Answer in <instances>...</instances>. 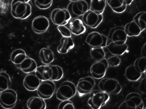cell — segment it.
I'll use <instances>...</instances> for the list:
<instances>
[{"instance_id":"cell-30","label":"cell","mask_w":146,"mask_h":109,"mask_svg":"<svg viewBox=\"0 0 146 109\" xmlns=\"http://www.w3.org/2000/svg\"><path fill=\"white\" fill-rule=\"evenodd\" d=\"M146 13L145 11L137 13L133 18V20L139 27L142 31L146 28Z\"/></svg>"},{"instance_id":"cell-27","label":"cell","mask_w":146,"mask_h":109,"mask_svg":"<svg viewBox=\"0 0 146 109\" xmlns=\"http://www.w3.org/2000/svg\"><path fill=\"white\" fill-rule=\"evenodd\" d=\"M106 5V0H91L90 10L97 14H102Z\"/></svg>"},{"instance_id":"cell-17","label":"cell","mask_w":146,"mask_h":109,"mask_svg":"<svg viewBox=\"0 0 146 109\" xmlns=\"http://www.w3.org/2000/svg\"><path fill=\"white\" fill-rule=\"evenodd\" d=\"M64 75L63 70L57 65H47L46 76L48 80L56 81L60 80Z\"/></svg>"},{"instance_id":"cell-4","label":"cell","mask_w":146,"mask_h":109,"mask_svg":"<svg viewBox=\"0 0 146 109\" xmlns=\"http://www.w3.org/2000/svg\"><path fill=\"white\" fill-rule=\"evenodd\" d=\"M89 93L87 103L92 109H100L106 104L110 98L109 94L100 90H93Z\"/></svg>"},{"instance_id":"cell-10","label":"cell","mask_w":146,"mask_h":109,"mask_svg":"<svg viewBox=\"0 0 146 109\" xmlns=\"http://www.w3.org/2000/svg\"><path fill=\"white\" fill-rule=\"evenodd\" d=\"M51 20L56 25H65L71 19L70 15L67 9L56 8L53 10L50 14Z\"/></svg>"},{"instance_id":"cell-9","label":"cell","mask_w":146,"mask_h":109,"mask_svg":"<svg viewBox=\"0 0 146 109\" xmlns=\"http://www.w3.org/2000/svg\"><path fill=\"white\" fill-rule=\"evenodd\" d=\"M56 89L53 81L50 80L42 81L36 89L38 96L44 100L50 98L53 96Z\"/></svg>"},{"instance_id":"cell-36","label":"cell","mask_w":146,"mask_h":109,"mask_svg":"<svg viewBox=\"0 0 146 109\" xmlns=\"http://www.w3.org/2000/svg\"><path fill=\"white\" fill-rule=\"evenodd\" d=\"M146 77L142 78L141 80L139 85V89L141 92L146 93Z\"/></svg>"},{"instance_id":"cell-40","label":"cell","mask_w":146,"mask_h":109,"mask_svg":"<svg viewBox=\"0 0 146 109\" xmlns=\"http://www.w3.org/2000/svg\"><path fill=\"white\" fill-rule=\"evenodd\" d=\"M69 0L70 1H77L78 0Z\"/></svg>"},{"instance_id":"cell-14","label":"cell","mask_w":146,"mask_h":109,"mask_svg":"<svg viewBox=\"0 0 146 109\" xmlns=\"http://www.w3.org/2000/svg\"><path fill=\"white\" fill-rule=\"evenodd\" d=\"M107 38L97 32H92L87 36L85 42L92 47H106Z\"/></svg>"},{"instance_id":"cell-32","label":"cell","mask_w":146,"mask_h":109,"mask_svg":"<svg viewBox=\"0 0 146 109\" xmlns=\"http://www.w3.org/2000/svg\"><path fill=\"white\" fill-rule=\"evenodd\" d=\"M34 6L40 9H46L52 5L53 0H30Z\"/></svg>"},{"instance_id":"cell-34","label":"cell","mask_w":146,"mask_h":109,"mask_svg":"<svg viewBox=\"0 0 146 109\" xmlns=\"http://www.w3.org/2000/svg\"><path fill=\"white\" fill-rule=\"evenodd\" d=\"M57 28L61 35L64 37H71L72 33L70 30L65 25H59Z\"/></svg>"},{"instance_id":"cell-7","label":"cell","mask_w":146,"mask_h":109,"mask_svg":"<svg viewBox=\"0 0 146 109\" xmlns=\"http://www.w3.org/2000/svg\"><path fill=\"white\" fill-rule=\"evenodd\" d=\"M144 105L140 95L136 92L128 94L125 100L119 107V109H143Z\"/></svg>"},{"instance_id":"cell-24","label":"cell","mask_w":146,"mask_h":109,"mask_svg":"<svg viewBox=\"0 0 146 109\" xmlns=\"http://www.w3.org/2000/svg\"><path fill=\"white\" fill-rule=\"evenodd\" d=\"M124 29L127 36L129 37L138 36L142 32L140 28L134 20L127 23Z\"/></svg>"},{"instance_id":"cell-11","label":"cell","mask_w":146,"mask_h":109,"mask_svg":"<svg viewBox=\"0 0 146 109\" xmlns=\"http://www.w3.org/2000/svg\"><path fill=\"white\" fill-rule=\"evenodd\" d=\"M107 40L112 42L117 45H121L126 43L127 36L125 31L124 27L116 26L110 30Z\"/></svg>"},{"instance_id":"cell-38","label":"cell","mask_w":146,"mask_h":109,"mask_svg":"<svg viewBox=\"0 0 146 109\" xmlns=\"http://www.w3.org/2000/svg\"><path fill=\"white\" fill-rule=\"evenodd\" d=\"M125 1L126 5H129L131 4L132 2L134 0H124Z\"/></svg>"},{"instance_id":"cell-19","label":"cell","mask_w":146,"mask_h":109,"mask_svg":"<svg viewBox=\"0 0 146 109\" xmlns=\"http://www.w3.org/2000/svg\"><path fill=\"white\" fill-rule=\"evenodd\" d=\"M60 44L57 49L58 52L60 54H65L73 49L74 43L71 37H62L60 40Z\"/></svg>"},{"instance_id":"cell-33","label":"cell","mask_w":146,"mask_h":109,"mask_svg":"<svg viewBox=\"0 0 146 109\" xmlns=\"http://www.w3.org/2000/svg\"><path fill=\"white\" fill-rule=\"evenodd\" d=\"M107 60L109 66L113 67L119 66L121 62L120 58L117 55L110 56Z\"/></svg>"},{"instance_id":"cell-18","label":"cell","mask_w":146,"mask_h":109,"mask_svg":"<svg viewBox=\"0 0 146 109\" xmlns=\"http://www.w3.org/2000/svg\"><path fill=\"white\" fill-rule=\"evenodd\" d=\"M41 81L35 74L30 73L24 78L23 84L28 91H34L36 90Z\"/></svg>"},{"instance_id":"cell-15","label":"cell","mask_w":146,"mask_h":109,"mask_svg":"<svg viewBox=\"0 0 146 109\" xmlns=\"http://www.w3.org/2000/svg\"><path fill=\"white\" fill-rule=\"evenodd\" d=\"M83 22L87 26L91 28H96L102 22V14H97L90 9L82 15Z\"/></svg>"},{"instance_id":"cell-31","label":"cell","mask_w":146,"mask_h":109,"mask_svg":"<svg viewBox=\"0 0 146 109\" xmlns=\"http://www.w3.org/2000/svg\"><path fill=\"white\" fill-rule=\"evenodd\" d=\"M133 65L136 69L142 73H145L146 69V57L138 58L135 60Z\"/></svg>"},{"instance_id":"cell-21","label":"cell","mask_w":146,"mask_h":109,"mask_svg":"<svg viewBox=\"0 0 146 109\" xmlns=\"http://www.w3.org/2000/svg\"><path fill=\"white\" fill-rule=\"evenodd\" d=\"M27 106L29 109H45L46 108L44 100L38 96L29 98L27 101Z\"/></svg>"},{"instance_id":"cell-6","label":"cell","mask_w":146,"mask_h":109,"mask_svg":"<svg viewBox=\"0 0 146 109\" xmlns=\"http://www.w3.org/2000/svg\"><path fill=\"white\" fill-rule=\"evenodd\" d=\"M100 90L108 94H117L122 90V87L117 79L109 77L102 79L98 84Z\"/></svg>"},{"instance_id":"cell-12","label":"cell","mask_w":146,"mask_h":109,"mask_svg":"<svg viewBox=\"0 0 146 109\" xmlns=\"http://www.w3.org/2000/svg\"><path fill=\"white\" fill-rule=\"evenodd\" d=\"M95 85V81L92 77L88 76L78 80L76 87V91L80 96L89 93Z\"/></svg>"},{"instance_id":"cell-35","label":"cell","mask_w":146,"mask_h":109,"mask_svg":"<svg viewBox=\"0 0 146 109\" xmlns=\"http://www.w3.org/2000/svg\"><path fill=\"white\" fill-rule=\"evenodd\" d=\"M58 109H74V104L72 101L69 100L62 101L59 104Z\"/></svg>"},{"instance_id":"cell-20","label":"cell","mask_w":146,"mask_h":109,"mask_svg":"<svg viewBox=\"0 0 146 109\" xmlns=\"http://www.w3.org/2000/svg\"><path fill=\"white\" fill-rule=\"evenodd\" d=\"M106 47L112 54L114 55H121L126 51L128 46L126 43L121 45H117L107 39Z\"/></svg>"},{"instance_id":"cell-28","label":"cell","mask_w":146,"mask_h":109,"mask_svg":"<svg viewBox=\"0 0 146 109\" xmlns=\"http://www.w3.org/2000/svg\"><path fill=\"white\" fill-rule=\"evenodd\" d=\"M11 85L9 75L5 71L0 72V92L9 89Z\"/></svg>"},{"instance_id":"cell-39","label":"cell","mask_w":146,"mask_h":109,"mask_svg":"<svg viewBox=\"0 0 146 109\" xmlns=\"http://www.w3.org/2000/svg\"><path fill=\"white\" fill-rule=\"evenodd\" d=\"M26 2L28 3L30 0H23Z\"/></svg>"},{"instance_id":"cell-22","label":"cell","mask_w":146,"mask_h":109,"mask_svg":"<svg viewBox=\"0 0 146 109\" xmlns=\"http://www.w3.org/2000/svg\"><path fill=\"white\" fill-rule=\"evenodd\" d=\"M39 57L41 62L45 65H48L54 60V55L50 49L43 48L41 49L39 53Z\"/></svg>"},{"instance_id":"cell-16","label":"cell","mask_w":146,"mask_h":109,"mask_svg":"<svg viewBox=\"0 0 146 109\" xmlns=\"http://www.w3.org/2000/svg\"><path fill=\"white\" fill-rule=\"evenodd\" d=\"M50 25L48 18L44 16H38L35 17L32 23L33 30L37 34H41L46 32Z\"/></svg>"},{"instance_id":"cell-37","label":"cell","mask_w":146,"mask_h":109,"mask_svg":"<svg viewBox=\"0 0 146 109\" xmlns=\"http://www.w3.org/2000/svg\"><path fill=\"white\" fill-rule=\"evenodd\" d=\"M146 43L145 42L142 46L141 50V53L143 57H146Z\"/></svg>"},{"instance_id":"cell-26","label":"cell","mask_w":146,"mask_h":109,"mask_svg":"<svg viewBox=\"0 0 146 109\" xmlns=\"http://www.w3.org/2000/svg\"><path fill=\"white\" fill-rule=\"evenodd\" d=\"M141 75V73L136 69L133 65L128 66L125 70V76L126 79L129 81H137L140 78Z\"/></svg>"},{"instance_id":"cell-23","label":"cell","mask_w":146,"mask_h":109,"mask_svg":"<svg viewBox=\"0 0 146 109\" xmlns=\"http://www.w3.org/2000/svg\"><path fill=\"white\" fill-rule=\"evenodd\" d=\"M70 26L71 33L76 35L83 34L86 30L83 21L78 18L75 19L70 22Z\"/></svg>"},{"instance_id":"cell-5","label":"cell","mask_w":146,"mask_h":109,"mask_svg":"<svg viewBox=\"0 0 146 109\" xmlns=\"http://www.w3.org/2000/svg\"><path fill=\"white\" fill-rule=\"evenodd\" d=\"M76 92V86L72 82L64 81L60 84L56 90V98L61 101L69 100L75 96Z\"/></svg>"},{"instance_id":"cell-1","label":"cell","mask_w":146,"mask_h":109,"mask_svg":"<svg viewBox=\"0 0 146 109\" xmlns=\"http://www.w3.org/2000/svg\"><path fill=\"white\" fill-rule=\"evenodd\" d=\"M11 61L23 72L29 73L35 71L37 67L35 61L27 55L23 50H14L10 56Z\"/></svg>"},{"instance_id":"cell-8","label":"cell","mask_w":146,"mask_h":109,"mask_svg":"<svg viewBox=\"0 0 146 109\" xmlns=\"http://www.w3.org/2000/svg\"><path fill=\"white\" fill-rule=\"evenodd\" d=\"M17 99V92L14 90L8 89L1 92L0 104L5 109H11L15 106Z\"/></svg>"},{"instance_id":"cell-25","label":"cell","mask_w":146,"mask_h":109,"mask_svg":"<svg viewBox=\"0 0 146 109\" xmlns=\"http://www.w3.org/2000/svg\"><path fill=\"white\" fill-rule=\"evenodd\" d=\"M108 5L115 12L121 13L124 11L127 5L124 0H107Z\"/></svg>"},{"instance_id":"cell-41","label":"cell","mask_w":146,"mask_h":109,"mask_svg":"<svg viewBox=\"0 0 146 109\" xmlns=\"http://www.w3.org/2000/svg\"></svg>"},{"instance_id":"cell-3","label":"cell","mask_w":146,"mask_h":109,"mask_svg":"<svg viewBox=\"0 0 146 109\" xmlns=\"http://www.w3.org/2000/svg\"><path fill=\"white\" fill-rule=\"evenodd\" d=\"M91 0H78L71 1L68 4L67 9L71 18L73 19L82 16L90 9Z\"/></svg>"},{"instance_id":"cell-13","label":"cell","mask_w":146,"mask_h":109,"mask_svg":"<svg viewBox=\"0 0 146 109\" xmlns=\"http://www.w3.org/2000/svg\"><path fill=\"white\" fill-rule=\"evenodd\" d=\"M109 67L107 59L104 58L96 61L91 66L90 71L92 77L96 79H100L105 76Z\"/></svg>"},{"instance_id":"cell-29","label":"cell","mask_w":146,"mask_h":109,"mask_svg":"<svg viewBox=\"0 0 146 109\" xmlns=\"http://www.w3.org/2000/svg\"><path fill=\"white\" fill-rule=\"evenodd\" d=\"M92 57L96 61H99L104 58L106 55L103 48L92 47L90 52Z\"/></svg>"},{"instance_id":"cell-2","label":"cell","mask_w":146,"mask_h":109,"mask_svg":"<svg viewBox=\"0 0 146 109\" xmlns=\"http://www.w3.org/2000/svg\"><path fill=\"white\" fill-rule=\"evenodd\" d=\"M11 12L14 18L24 19L31 14V7L23 0H13L11 5Z\"/></svg>"}]
</instances>
